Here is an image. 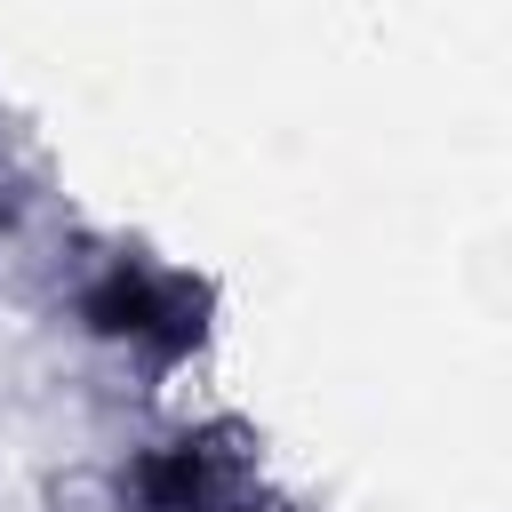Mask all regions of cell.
<instances>
[{
  "instance_id": "7a4b0ae2",
  "label": "cell",
  "mask_w": 512,
  "mask_h": 512,
  "mask_svg": "<svg viewBox=\"0 0 512 512\" xmlns=\"http://www.w3.org/2000/svg\"><path fill=\"white\" fill-rule=\"evenodd\" d=\"M128 512H256V480H248V464L232 448L168 440V448L136 456Z\"/></svg>"
},
{
  "instance_id": "6da1fadb",
  "label": "cell",
  "mask_w": 512,
  "mask_h": 512,
  "mask_svg": "<svg viewBox=\"0 0 512 512\" xmlns=\"http://www.w3.org/2000/svg\"><path fill=\"white\" fill-rule=\"evenodd\" d=\"M80 320H88L96 336H112V344H136V352H176V344L200 336L184 288H176L168 272H152V264H128V256L88 280Z\"/></svg>"
}]
</instances>
